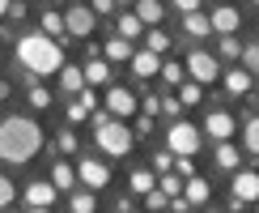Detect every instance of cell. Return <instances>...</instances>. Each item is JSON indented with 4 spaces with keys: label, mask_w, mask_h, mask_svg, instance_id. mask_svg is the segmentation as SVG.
<instances>
[{
    "label": "cell",
    "mask_w": 259,
    "mask_h": 213,
    "mask_svg": "<svg viewBox=\"0 0 259 213\" xmlns=\"http://www.w3.org/2000/svg\"><path fill=\"white\" fill-rule=\"evenodd\" d=\"M5 13H9V0H0V17H5Z\"/></svg>",
    "instance_id": "obj_46"
},
{
    "label": "cell",
    "mask_w": 259,
    "mask_h": 213,
    "mask_svg": "<svg viewBox=\"0 0 259 213\" xmlns=\"http://www.w3.org/2000/svg\"><path fill=\"white\" fill-rule=\"evenodd\" d=\"M140 30H145V26H140L136 13H123V17H119V39H136Z\"/></svg>",
    "instance_id": "obj_30"
},
{
    "label": "cell",
    "mask_w": 259,
    "mask_h": 213,
    "mask_svg": "<svg viewBox=\"0 0 259 213\" xmlns=\"http://www.w3.org/2000/svg\"><path fill=\"white\" fill-rule=\"evenodd\" d=\"M179 111H183L179 98H161V115H179Z\"/></svg>",
    "instance_id": "obj_41"
},
{
    "label": "cell",
    "mask_w": 259,
    "mask_h": 213,
    "mask_svg": "<svg viewBox=\"0 0 259 213\" xmlns=\"http://www.w3.org/2000/svg\"><path fill=\"white\" fill-rule=\"evenodd\" d=\"M183 26H187V34H196V39L212 34V21H208V13H191V17H183Z\"/></svg>",
    "instance_id": "obj_23"
},
{
    "label": "cell",
    "mask_w": 259,
    "mask_h": 213,
    "mask_svg": "<svg viewBox=\"0 0 259 213\" xmlns=\"http://www.w3.org/2000/svg\"><path fill=\"white\" fill-rule=\"evenodd\" d=\"M60 149H64V154H72V149H77V136H72V132H60Z\"/></svg>",
    "instance_id": "obj_42"
},
{
    "label": "cell",
    "mask_w": 259,
    "mask_h": 213,
    "mask_svg": "<svg viewBox=\"0 0 259 213\" xmlns=\"http://www.w3.org/2000/svg\"><path fill=\"white\" fill-rule=\"evenodd\" d=\"M145 205L153 209V213H161V209L170 205V196H166V192H161V188H153V192H149V196H145Z\"/></svg>",
    "instance_id": "obj_35"
},
{
    "label": "cell",
    "mask_w": 259,
    "mask_h": 213,
    "mask_svg": "<svg viewBox=\"0 0 259 213\" xmlns=\"http://www.w3.org/2000/svg\"><path fill=\"white\" fill-rule=\"evenodd\" d=\"M242 47H246V43H238V34H234V39H221V56H225V60H242Z\"/></svg>",
    "instance_id": "obj_33"
},
{
    "label": "cell",
    "mask_w": 259,
    "mask_h": 213,
    "mask_svg": "<svg viewBox=\"0 0 259 213\" xmlns=\"http://www.w3.org/2000/svg\"><path fill=\"white\" fill-rule=\"evenodd\" d=\"M204 132H208L212 141H230V136H234V115H230V111H208Z\"/></svg>",
    "instance_id": "obj_12"
},
{
    "label": "cell",
    "mask_w": 259,
    "mask_h": 213,
    "mask_svg": "<svg viewBox=\"0 0 259 213\" xmlns=\"http://www.w3.org/2000/svg\"><path fill=\"white\" fill-rule=\"evenodd\" d=\"M26 213H51V209H26Z\"/></svg>",
    "instance_id": "obj_48"
},
{
    "label": "cell",
    "mask_w": 259,
    "mask_h": 213,
    "mask_svg": "<svg viewBox=\"0 0 259 213\" xmlns=\"http://www.w3.org/2000/svg\"><path fill=\"white\" fill-rule=\"evenodd\" d=\"M132 13L140 17V26L157 30V26H161V17H166V5H157V0H140V5L132 9Z\"/></svg>",
    "instance_id": "obj_14"
},
{
    "label": "cell",
    "mask_w": 259,
    "mask_h": 213,
    "mask_svg": "<svg viewBox=\"0 0 259 213\" xmlns=\"http://www.w3.org/2000/svg\"><path fill=\"white\" fill-rule=\"evenodd\" d=\"M166 149H170L175 158H191V154L200 149V128L187 124V120H175V124L166 128Z\"/></svg>",
    "instance_id": "obj_4"
},
{
    "label": "cell",
    "mask_w": 259,
    "mask_h": 213,
    "mask_svg": "<svg viewBox=\"0 0 259 213\" xmlns=\"http://www.w3.org/2000/svg\"><path fill=\"white\" fill-rule=\"evenodd\" d=\"M140 106H145V115H149V120H153V115H161V98H157V94H149V98L140 102Z\"/></svg>",
    "instance_id": "obj_39"
},
{
    "label": "cell",
    "mask_w": 259,
    "mask_h": 213,
    "mask_svg": "<svg viewBox=\"0 0 259 213\" xmlns=\"http://www.w3.org/2000/svg\"><path fill=\"white\" fill-rule=\"evenodd\" d=\"M90 9H98V13H115L119 5H115V0H98V5H90Z\"/></svg>",
    "instance_id": "obj_44"
},
{
    "label": "cell",
    "mask_w": 259,
    "mask_h": 213,
    "mask_svg": "<svg viewBox=\"0 0 259 213\" xmlns=\"http://www.w3.org/2000/svg\"><path fill=\"white\" fill-rule=\"evenodd\" d=\"M132 73H136V77H157L161 60L153 56V51H132Z\"/></svg>",
    "instance_id": "obj_17"
},
{
    "label": "cell",
    "mask_w": 259,
    "mask_h": 213,
    "mask_svg": "<svg viewBox=\"0 0 259 213\" xmlns=\"http://www.w3.org/2000/svg\"><path fill=\"white\" fill-rule=\"evenodd\" d=\"M230 196L242 200V205H255V200H259V175H255V170H234Z\"/></svg>",
    "instance_id": "obj_8"
},
{
    "label": "cell",
    "mask_w": 259,
    "mask_h": 213,
    "mask_svg": "<svg viewBox=\"0 0 259 213\" xmlns=\"http://www.w3.org/2000/svg\"><path fill=\"white\" fill-rule=\"evenodd\" d=\"M60 90H64V94H77V98H81V90H85V73L77 68V64H64V68H60Z\"/></svg>",
    "instance_id": "obj_16"
},
{
    "label": "cell",
    "mask_w": 259,
    "mask_h": 213,
    "mask_svg": "<svg viewBox=\"0 0 259 213\" xmlns=\"http://www.w3.org/2000/svg\"><path fill=\"white\" fill-rule=\"evenodd\" d=\"M166 47H170V39L161 34V30H149V34H145V51H153L157 60H161V51H166Z\"/></svg>",
    "instance_id": "obj_27"
},
{
    "label": "cell",
    "mask_w": 259,
    "mask_h": 213,
    "mask_svg": "<svg viewBox=\"0 0 259 213\" xmlns=\"http://www.w3.org/2000/svg\"><path fill=\"white\" fill-rule=\"evenodd\" d=\"M42 34H47V39H60V34H64V13L47 9V13H42Z\"/></svg>",
    "instance_id": "obj_24"
},
{
    "label": "cell",
    "mask_w": 259,
    "mask_h": 213,
    "mask_svg": "<svg viewBox=\"0 0 259 213\" xmlns=\"http://www.w3.org/2000/svg\"><path fill=\"white\" fill-rule=\"evenodd\" d=\"M255 102H259V90H255Z\"/></svg>",
    "instance_id": "obj_49"
},
{
    "label": "cell",
    "mask_w": 259,
    "mask_h": 213,
    "mask_svg": "<svg viewBox=\"0 0 259 213\" xmlns=\"http://www.w3.org/2000/svg\"><path fill=\"white\" fill-rule=\"evenodd\" d=\"M77 179H81V184L90 188V192H102L106 184H111V166L98 162V158H85V162L77 166Z\"/></svg>",
    "instance_id": "obj_7"
},
{
    "label": "cell",
    "mask_w": 259,
    "mask_h": 213,
    "mask_svg": "<svg viewBox=\"0 0 259 213\" xmlns=\"http://www.w3.org/2000/svg\"><path fill=\"white\" fill-rule=\"evenodd\" d=\"M94 21H98V13H94L90 5H68L64 9V30L77 39H90L94 34Z\"/></svg>",
    "instance_id": "obj_5"
},
{
    "label": "cell",
    "mask_w": 259,
    "mask_h": 213,
    "mask_svg": "<svg viewBox=\"0 0 259 213\" xmlns=\"http://www.w3.org/2000/svg\"><path fill=\"white\" fill-rule=\"evenodd\" d=\"M30 106H38V111H47V106H51V94L42 90V85H30Z\"/></svg>",
    "instance_id": "obj_34"
},
{
    "label": "cell",
    "mask_w": 259,
    "mask_h": 213,
    "mask_svg": "<svg viewBox=\"0 0 259 213\" xmlns=\"http://www.w3.org/2000/svg\"><path fill=\"white\" fill-rule=\"evenodd\" d=\"M221 81H225V90L234 94V98H242V94H251V85H255V77L246 68H230V73H221Z\"/></svg>",
    "instance_id": "obj_13"
},
{
    "label": "cell",
    "mask_w": 259,
    "mask_h": 213,
    "mask_svg": "<svg viewBox=\"0 0 259 213\" xmlns=\"http://www.w3.org/2000/svg\"><path fill=\"white\" fill-rule=\"evenodd\" d=\"M136 94L132 90H123V85H111V90H106V111L115 115V120H127V115H136Z\"/></svg>",
    "instance_id": "obj_9"
},
{
    "label": "cell",
    "mask_w": 259,
    "mask_h": 213,
    "mask_svg": "<svg viewBox=\"0 0 259 213\" xmlns=\"http://www.w3.org/2000/svg\"><path fill=\"white\" fill-rule=\"evenodd\" d=\"M51 200H56V184L51 179H34L26 188V209H51Z\"/></svg>",
    "instance_id": "obj_11"
},
{
    "label": "cell",
    "mask_w": 259,
    "mask_h": 213,
    "mask_svg": "<svg viewBox=\"0 0 259 213\" xmlns=\"http://www.w3.org/2000/svg\"><path fill=\"white\" fill-rule=\"evenodd\" d=\"M13 196H17V192H13V179H9V175H0V209H9V205H13Z\"/></svg>",
    "instance_id": "obj_36"
},
{
    "label": "cell",
    "mask_w": 259,
    "mask_h": 213,
    "mask_svg": "<svg viewBox=\"0 0 259 213\" xmlns=\"http://www.w3.org/2000/svg\"><path fill=\"white\" fill-rule=\"evenodd\" d=\"M51 184H56V192H68L72 184H77V170H72L68 162H56L51 166Z\"/></svg>",
    "instance_id": "obj_20"
},
{
    "label": "cell",
    "mask_w": 259,
    "mask_h": 213,
    "mask_svg": "<svg viewBox=\"0 0 259 213\" xmlns=\"http://www.w3.org/2000/svg\"><path fill=\"white\" fill-rule=\"evenodd\" d=\"M255 213H259V209H255Z\"/></svg>",
    "instance_id": "obj_50"
},
{
    "label": "cell",
    "mask_w": 259,
    "mask_h": 213,
    "mask_svg": "<svg viewBox=\"0 0 259 213\" xmlns=\"http://www.w3.org/2000/svg\"><path fill=\"white\" fill-rule=\"evenodd\" d=\"M217 166L234 175V170H242V154H238V149H234L230 141H221V145H217Z\"/></svg>",
    "instance_id": "obj_18"
},
{
    "label": "cell",
    "mask_w": 259,
    "mask_h": 213,
    "mask_svg": "<svg viewBox=\"0 0 259 213\" xmlns=\"http://www.w3.org/2000/svg\"><path fill=\"white\" fill-rule=\"evenodd\" d=\"M157 77H166V85H183V77H187V68L183 64H161Z\"/></svg>",
    "instance_id": "obj_32"
},
{
    "label": "cell",
    "mask_w": 259,
    "mask_h": 213,
    "mask_svg": "<svg viewBox=\"0 0 259 213\" xmlns=\"http://www.w3.org/2000/svg\"><path fill=\"white\" fill-rule=\"evenodd\" d=\"M127 184H132L136 196H149V192L157 188V179H153V170H132V179H127Z\"/></svg>",
    "instance_id": "obj_22"
},
{
    "label": "cell",
    "mask_w": 259,
    "mask_h": 213,
    "mask_svg": "<svg viewBox=\"0 0 259 213\" xmlns=\"http://www.w3.org/2000/svg\"><path fill=\"white\" fill-rule=\"evenodd\" d=\"M200 98H204V85H196V81H187V85L179 90V102H183V106H196Z\"/></svg>",
    "instance_id": "obj_31"
},
{
    "label": "cell",
    "mask_w": 259,
    "mask_h": 213,
    "mask_svg": "<svg viewBox=\"0 0 259 213\" xmlns=\"http://www.w3.org/2000/svg\"><path fill=\"white\" fill-rule=\"evenodd\" d=\"M5 98H9V85H5V81H0V102H5Z\"/></svg>",
    "instance_id": "obj_45"
},
{
    "label": "cell",
    "mask_w": 259,
    "mask_h": 213,
    "mask_svg": "<svg viewBox=\"0 0 259 213\" xmlns=\"http://www.w3.org/2000/svg\"><path fill=\"white\" fill-rule=\"evenodd\" d=\"M242 68L251 73V77H259V43H246L242 47Z\"/></svg>",
    "instance_id": "obj_28"
},
{
    "label": "cell",
    "mask_w": 259,
    "mask_h": 213,
    "mask_svg": "<svg viewBox=\"0 0 259 213\" xmlns=\"http://www.w3.org/2000/svg\"><path fill=\"white\" fill-rule=\"evenodd\" d=\"M183 184H187V179H179V175H170V170H166V175H161V179H157V188H161V192H166V196H170V200H175V196H183Z\"/></svg>",
    "instance_id": "obj_26"
},
{
    "label": "cell",
    "mask_w": 259,
    "mask_h": 213,
    "mask_svg": "<svg viewBox=\"0 0 259 213\" xmlns=\"http://www.w3.org/2000/svg\"><path fill=\"white\" fill-rule=\"evenodd\" d=\"M94 141L106 158H123L127 149H132V128H123L119 120H106L102 128H94Z\"/></svg>",
    "instance_id": "obj_3"
},
{
    "label": "cell",
    "mask_w": 259,
    "mask_h": 213,
    "mask_svg": "<svg viewBox=\"0 0 259 213\" xmlns=\"http://www.w3.org/2000/svg\"><path fill=\"white\" fill-rule=\"evenodd\" d=\"M85 111H94V106H98V98H94V90H81V98H77Z\"/></svg>",
    "instance_id": "obj_43"
},
{
    "label": "cell",
    "mask_w": 259,
    "mask_h": 213,
    "mask_svg": "<svg viewBox=\"0 0 259 213\" xmlns=\"http://www.w3.org/2000/svg\"><path fill=\"white\" fill-rule=\"evenodd\" d=\"M85 115H90V111H85V106H81V102H68V124H81V120H85Z\"/></svg>",
    "instance_id": "obj_40"
},
{
    "label": "cell",
    "mask_w": 259,
    "mask_h": 213,
    "mask_svg": "<svg viewBox=\"0 0 259 213\" xmlns=\"http://www.w3.org/2000/svg\"><path fill=\"white\" fill-rule=\"evenodd\" d=\"M119 213H132V205H127V200H123V205H119Z\"/></svg>",
    "instance_id": "obj_47"
},
{
    "label": "cell",
    "mask_w": 259,
    "mask_h": 213,
    "mask_svg": "<svg viewBox=\"0 0 259 213\" xmlns=\"http://www.w3.org/2000/svg\"><path fill=\"white\" fill-rule=\"evenodd\" d=\"M242 141H246V149L259 158V115L255 120H246V128H242Z\"/></svg>",
    "instance_id": "obj_29"
},
{
    "label": "cell",
    "mask_w": 259,
    "mask_h": 213,
    "mask_svg": "<svg viewBox=\"0 0 259 213\" xmlns=\"http://www.w3.org/2000/svg\"><path fill=\"white\" fill-rule=\"evenodd\" d=\"M81 73H85V85H102V81H111V64H106V60H98V56L85 64Z\"/></svg>",
    "instance_id": "obj_19"
},
{
    "label": "cell",
    "mask_w": 259,
    "mask_h": 213,
    "mask_svg": "<svg viewBox=\"0 0 259 213\" xmlns=\"http://www.w3.org/2000/svg\"><path fill=\"white\" fill-rule=\"evenodd\" d=\"M17 60L26 64L34 77H56V73L64 68V51L56 39H47L42 30H30V34L17 39Z\"/></svg>",
    "instance_id": "obj_2"
},
{
    "label": "cell",
    "mask_w": 259,
    "mask_h": 213,
    "mask_svg": "<svg viewBox=\"0 0 259 213\" xmlns=\"http://www.w3.org/2000/svg\"><path fill=\"white\" fill-rule=\"evenodd\" d=\"M175 170L183 179H196V166H191V158H175Z\"/></svg>",
    "instance_id": "obj_38"
},
{
    "label": "cell",
    "mask_w": 259,
    "mask_h": 213,
    "mask_svg": "<svg viewBox=\"0 0 259 213\" xmlns=\"http://www.w3.org/2000/svg\"><path fill=\"white\" fill-rule=\"evenodd\" d=\"M208 196H212V188H208V179H187V184H183V200H187V205H208Z\"/></svg>",
    "instance_id": "obj_15"
},
{
    "label": "cell",
    "mask_w": 259,
    "mask_h": 213,
    "mask_svg": "<svg viewBox=\"0 0 259 213\" xmlns=\"http://www.w3.org/2000/svg\"><path fill=\"white\" fill-rule=\"evenodd\" d=\"M68 209L72 213H94V209H98V200H94V192H72Z\"/></svg>",
    "instance_id": "obj_25"
},
{
    "label": "cell",
    "mask_w": 259,
    "mask_h": 213,
    "mask_svg": "<svg viewBox=\"0 0 259 213\" xmlns=\"http://www.w3.org/2000/svg\"><path fill=\"white\" fill-rule=\"evenodd\" d=\"M170 166H175V154H170V149H161V154H153V170H161V175H166Z\"/></svg>",
    "instance_id": "obj_37"
},
{
    "label": "cell",
    "mask_w": 259,
    "mask_h": 213,
    "mask_svg": "<svg viewBox=\"0 0 259 213\" xmlns=\"http://www.w3.org/2000/svg\"><path fill=\"white\" fill-rule=\"evenodd\" d=\"M183 68H187V77H196V85H208V81H217V77H221L217 56H208V51H200V47L187 56V64H183Z\"/></svg>",
    "instance_id": "obj_6"
},
{
    "label": "cell",
    "mask_w": 259,
    "mask_h": 213,
    "mask_svg": "<svg viewBox=\"0 0 259 213\" xmlns=\"http://www.w3.org/2000/svg\"><path fill=\"white\" fill-rule=\"evenodd\" d=\"M106 60H127V64H132V43H127V39H119V34H115V39H106Z\"/></svg>",
    "instance_id": "obj_21"
},
{
    "label": "cell",
    "mask_w": 259,
    "mask_h": 213,
    "mask_svg": "<svg viewBox=\"0 0 259 213\" xmlns=\"http://www.w3.org/2000/svg\"><path fill=\"white\" fill-rule=\"evenodd\" d=\"M208 21H212V30H217L221 39H234V34H238V26H242V13L234 5H217L208 13Z\"/></svg>",
    "instance_id": "obj_10"
},
{
    "label": "cell",
    "mask_w": 259,
    "mask_h": 213,
    "mask_svg": "<svg viewBox=\"0 0 259 213\" xmlns=\"http://www.w3.org/2000/svg\"><path fill=\"white\" fill-rule=\"evenodd\" d=\"M42 149V128L26 115H9L0 120V162H13V166H26L34 162Z\"/></svg>",
    "instance_id": "obj_1"
}]
</instances>
